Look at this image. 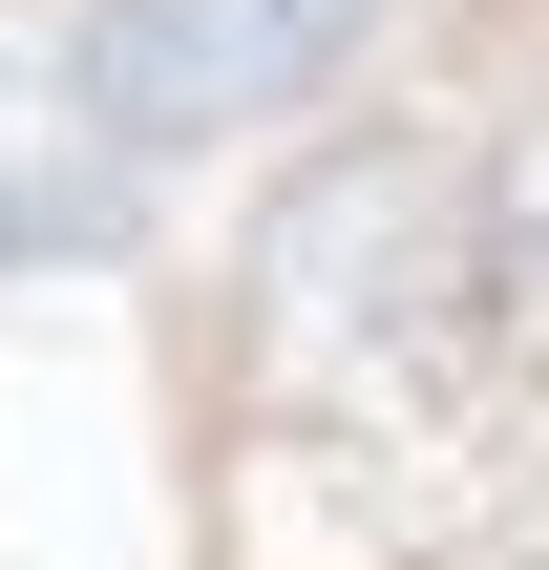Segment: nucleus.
Here are the masks:
<instances>
[{
    "label": "nucleus",
    "instance_id": "nucleus-1",
    "mask_svg": "<svg viewBox=\"0 0 549 570\" xmlns=\"http://www.w3.org/2000/svg\"><path fill=\"white\" fill-rule=\"evenodd\" d=\"M339 21H360V0H127V21L85 42V127H106V148L233 127V106L317 85V63H339Z\"/></svg>",
    "mask_w": 549,
    "mask_h": 570
}]
</instances>
